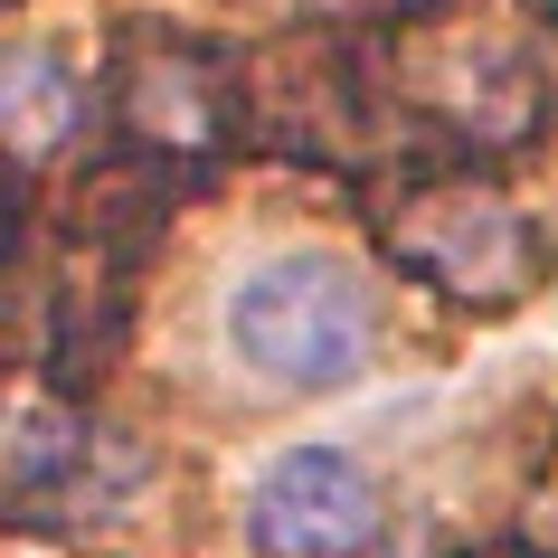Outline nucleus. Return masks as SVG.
Wrapping results in <instances>:
<instances>
[{"label": "nucleus", "instance_id": "obj_3", "mask_svg": "<svg viewBox=\"0 0 558 558\" xmlns=\"http://www.w3.org/2000/svg\"><path fill=\"white\" fill-rule=\"evenodd\" d=\"M105 114H114L123 161L190 171L208 151L246 143V58L190 29H161V20H133L105 66Z\"/></svg>", "mask_w": 558, "mask_h": 558}, {"label": "nucleus", "instance_id": "obj_5", "mask_svg": "<svg viewBox=\"0 0 558 558\" xmlns=\"http://www.w3.org/2000/svg\"><path fill=\"white\" fill-rule=\"evenodd\" d=\"M236 521H246L256 558H360L388 530V483L360 445L313 436V445L265 454Z\"/></svg>", "mask_w": 558, "mask_h": 558}, {"label": "nucleus", "instance_id": "obj_2", "mask_svg": "<svg viewBox=\"0 0 558 558\" xmlns=\"http://www.w3.org/2000/svg\"><path fill=\"white\" fill-rule=\"evenodd\" d=\"M379 246L398 275H416L426 294L464 303V313H521L539 284H549V228L530 218L501 180H473V171H436V180H408L398 199L379 208Z\"/></svg>", "mask_w": 558, "mask_h": 558}, {"label": "nucleus", "instance_id": "obj_7", "mask_svg": "<svg viewBox=\"0 0 558 558\" xmlns=\"http://www.w3.org/2000/svg\"><path fill=\"white\" fill-rule=\"evenodd\" d=\"M539 95H549V114H558V20H549V38H539Z\"/></svg>", "mask_w": 558, "mask_h": 558}, {"label": "nucleus", "instance_id": "obj_1", "mask_svg": "<svg viewBox=\"0 0 558 558\" xmlns=\"http://www.w3.org/2000/svg\"><path fill=\"white\" fill-rule=\"evenodd\" d=\"M218 341L246 379L284 388V398H323V388H351L379 360V294L351 256L275 246L228 284Z\"/></svg>", "mask_w": 558, "mask_h": 558}, {"label": "nucleus", "instance_id": "obj_6", "mask_svg": "<svg viewBox=\"0 0 558 558\" xmlns=\"http://www.w3.org/2000/svg\"><path fill=\"white\" fill-rule=\"evenodd\" d=\"M86 66L58 58V48H0V151L20 161V171H38V161H58L76 133H86Z\"/></svg>", "mask_w": 558, "mask_h": 558}, {"label": "nucleus", "instance_id": "obj_4", "mask_svg": "<svg viewBox=\"0 0 558 558\" xmlns=\"http://www.w3.org/2000/svg\"><path fill=\"white\" fill-rule=\"evenodd\" d=\"M388 105H408L416 123H436L464 151H501L549 114L539 95V48L493 20H445V29H398L379 58Z\"/></svg>", "mask_w": 558, "mask_h": 558}]
</instances>
